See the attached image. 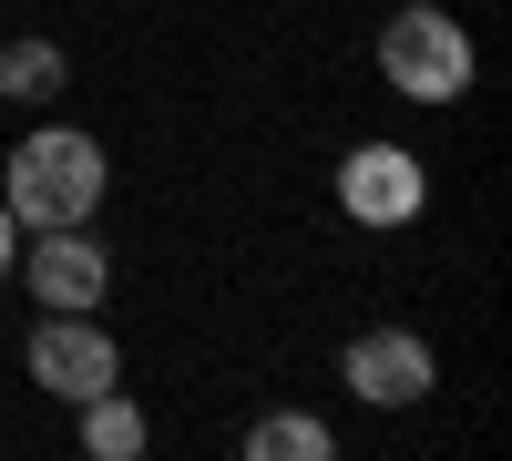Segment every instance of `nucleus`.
Wrapping results in <instances>:
<instances>
[{
	"label": "nucleus",
	"instance_id": "1",
	"mask_svg": "<svg viewBox=\"0 0 512 461\" xmlns=\"http://www.w3.org/2000/svg\"><path fill=\"white\" fill-rule=\"evenodd\" d=\"M113 185L103 144L82 134V123H31V134L11 144V164H0V205L41 236V226H93V205Z\"/></svg>",
	"mask_w": 512,
	"mask_h": 461
},
{
	"label": "nucleus",
	"instance_id": "2",
	"mask_svg": "<svg viewBox=\"0 0 512 461\" xmlns=\"http://www.w3.org/2000/svg\"><path fill=\"white\" fill-rule=\"evenodd\" d=\"M379 72L410 103H461L472 93V31H461L441 0H400L390 31H379Z\"/></svg>",
	"mask_w": 512,
	"mask_h": 461
},
{
	"label": "nucleus",
	"instance_id": "3",
	"mask_svg": "<svg viewBox=\"0 0 512 461\" xmlns=\"http://www.w3.org/2000/svg\"><path fill=\"white\" fill-rule=\"evenodd\" d=\"M31 380L52 390V400H93V390H113V380H123V349L93 328V308H82V318H72V308H52V318L31 328Z\"/></svg>",
	"mask_w": 512,
	"mask_h": 461
},
{
	"label": "nucleus",
	"instance_id": "4",
	"mask_svg": "<svg viewBox=\"0 0 512 461\" xmlns=\"http://www.w3.org/2000/svg\"><path fill=\"white\" fill-rule=\"evenodd\" d=\"M31 308H103V287H113V257H103V236L93 226H41L31 236Z\"/></svg>",
	"mask_w": 512,
	"mask_h": 461
},
{
	"label": "nucleus",
	"instance_id": "5",
	"mask_svg": "<svg viewBox=\"0 0 512 461\" xmlns=\"http://www.w3.org/2000/svg\"><path fill=\"white\" fill-rule=\"evenodd\" d=\"M420 195H431V175H420L410 144H359L349 164H338V205H349L359 226H410Z\"/></svg>",
	"mask_w": 512,
	"mask_h": 461
},
{
	"label": "nucleus",
	"instance_id": "6",
	"mask_svg": "<svg viewBox=\"0 0 512 461\" xmlns=\"http://www.w3.org/2000/svg\"><path fill=\"white\" fill-rule=\"evenodd\" d=\"M349 390L369 410H410L420 390H431V339H410V328H369V339H349Z\"/></svg>",
	"mask_w": 512,
	"mask_h": 461
},
{
	"label": "nucleus",
	"instance_id": "7",
	"mask_svg": "<svg viewBox=\"0 0 512 461\" xmlns=\"http://www.w3.org/2000/svg\"><path fill=\"white\" fill-rule=\"evenodd\" d=\"M72 410H82V451H93V461H134L144 451V410L123 400V380L93 390V400H72Z\"/></svg>",
	"mask_w": 512,
	"mask_h": 461
},
{
	"label": "nucleus",
	"instance_id": "8",
	"mask_svg": "<svg viewBox=\"0 0 512 461\" xmlns=\"http://www.w3.org/2000/svg\"><path fill=\"white\" fill-rule=\"evenodd\" d=\"M72 82V62H62V41H11V52H0V103H52Z\"/></svg>",
	"mask_w": 512,
	"mask_h": 461
},
{
	"label": "nucleus",
	"instance_id": "9",
	"mask_svg": "<svg viewBox=\"0 0 512 461\" xmlns=\"http://www.w3.org/2000/svg\"><path fill=\"white\" fill-rule=\"evenodd\" d=\"M246 451H256V461H328V451H338V431H328V421H308V410H267V421L246 431Z\"/></svg>",
	"mask_w": 512,
	"mask_h": 461
},
{
	"label": "nucleus",
	"instance_id": "10",
	"mask_svg": "<svg viewBox=\"0 0 512 461\" xmlns=\"http://www.w3.org/2000/svg\"><path fill=\"white\" fill-rule=\"evenodd\" d=\"M11 257H21V216L0 205V277H11Z\"/></svg>",
	"mask_w": 512,
	"mask_h": 461
}]
</instances>
